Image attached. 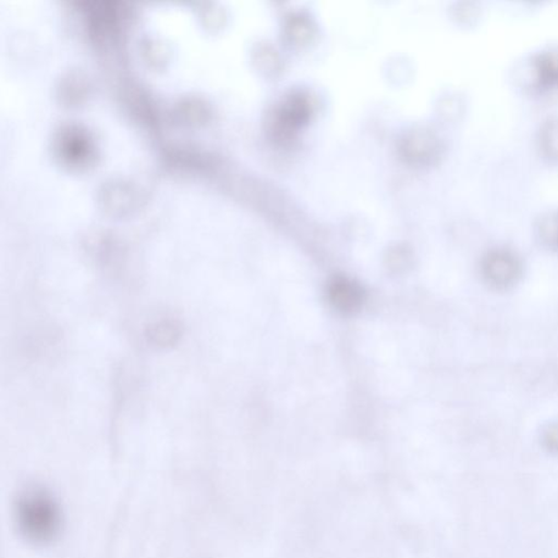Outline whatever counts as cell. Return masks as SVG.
Segmentation results:
<instances>
[{
	"instance_id": "obj_2",
	"label": "cell",
	"mask_w": 558,
	"mask_h": 558,
	"mask_svg": "<svg viewBox=\"0 0 558 558\" xmlns=\"http://www.w3.org/2000/svg\"><path fill=\"white\" fill-rule=\"evenodd\" d=\"M484 281L498 290L510 289L522 274V265L509 250L496 249L484 255L481 264Z\"/></svg>"
},
{
	"instance_id": "obj_1",
	"label": "cell",
	"mask_w": 558,
	"mask_h": 558,
	"mask_svg": "<svg viewBox=\"0 0 558 558\" xmlns=\"http://www.w3.org/2000/svg\"><path fill=\"white\" fill-rule=\"evenodd\" d=\"M18 521L22 530L35 540L53 537L59 526L57 506L42 492H30L20 500Z\"/></svg>"
},
{
	"instance_id": "obj_7",
	"label": "cell",
	"mask_w": 558,
	"mask_h": 558,
	"mask_svg": "<svg viewBox=\"0 0 558 558\" xmlns=\"http://www.w3.org/2000/svg\"><path fill=\"white\" fill-rule=\"evenodd\" d=\"M541 237L552 247L558 248V215H552L541 222Z\"/></svg>"
},
{
	"instance_id": "obj_8",
	"label": "cell",
	"mask_w": 558,
	"mask_h": 558,
	"mask_svg": "<svg viewBox=\"0 0 558 558\" xmlns=\"http://www.w3.org/2000/svg\"><path fill=\"white\" fill-rule=\"evenodd\" d=\"M542 439L546 449L558 454V422L550 424L544 429Z\"/></svg>"
},
{
	"instance_id": "obj_6",
	"label": "cell",
	"mask_w": 558,
	"mask_h": 558,
	"mask_svg": "<svg viewBox=\"0 0 558 558\" xmlns=\"http://www.w3.org/2000/svg\"><path fill=\"white\" fill-rule=\"evenodd\" d=\"M540 81L544 83H558V54L543 56L538 67Z\"/></svg>"
},
{
	"instance_id": "obj_3",
	"label": "cell",
	"mask_w": 558,
	"mask_h": 558,
	"mask_svg": "<svg viewBox=\"0 0 558 558\" xmlns=\"http://www.w3.org/2000/svg\"><path fill=\"white\" fill-rule=\"evenodd\" d=\"M182 334L181 323L171 319H164L155 322L148 328V339L150 343L159 347H169L178 343Z\"/></svg>"
},
{
	"instance_id": "obj_5",
	"label": "cell",
	"mask_w": 558,
	"mask_h": 558,
	"mask_svg": "<svg viewBox=\"0 0 558 558\" xmlns=\"http://www.w3.org/2000/svg\"><path fill=\"white\" fill-rule=\"evenodd\" d=\"M541 144L551 158L558 159V120H550L543 126Z\"/></svg>"
},
{
	"instance_id": "obj_4",
	"label": "cell",
	"mask_w": 558,
	"mask_h": 558,
	"mask_svg": "<svg viewBox=\"0 0 558 558\" xmlns=\"http://www.w3.org/2000/svg\"><path fill=\"white\" fill-rule=\"evenodd\" d=\"M331 298L337 308L351 311L360 305L362 294L354 283L346 279H337L332 284Z\"/></svg>"
}]
</instances>
